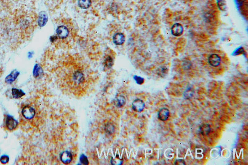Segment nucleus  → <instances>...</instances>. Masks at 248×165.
I'll use <instances>...</instances> for the list:
<instances>
[{"label": "nucleus", "instance_id": "obj_1", "mask_svg": "<svg viewBox=\"0 0 248 165\" xmlns=\"http://www.w3.org/2000/svg\"><path fill=\"white\" fill-rule=\"evenodd\" d=\"M35 114V110L29 106H25L22 111L23 116L27 120H31L33 118Z\"/></svg>", "mask_w": 248, "mask_h": 165}, {"label": "nucleus", "instance_id": "obj_2", "mask_svg": "<svg viewBox=\"0 0 248 165\" xmlns=\"http://www.w3.org/2000/svg\"><path fill=\"white\" fill-rule=\"evenodd\" d=\"M132 108L133 110L136 112H141L145 108V103L141 99H136L132 103Z\"/></svg>", "mask_w": 248, "mask_h": 165}, {"label": "nucleus", "instance_id": "obj_3", "mask_svg": "<svg viewBox=\"0 0 248 165\" xmlns=\"http://www.w3.org/2000/svg\"><path fill=\"white\" fill-rule=\"evenodd\" d=\"M6 125L8 130L12 131L17 128L18 123L11 116H7L6 119Z\"/></svg>", "mask_w": 248, "mask_h": 165}, {"label": "nucleus", "instance_id": "obj_4", "mask_svg": "<svg viewBox=\"0 0 248 165\" xmlns=\"http://www.w3.org/2000/svg\"><path fill=\"white\" fill-rule=\"evenodd\" d=\"M183 27L180 23H175L171 28V33L174 37H180L183 33Z\"/></svg>", "mask_w": 248, "mask_h": 165}, {"label": "nucleus", "instance_id": "obj_5", "mask_svg": "<svg viewBox=\"0 0 248 165\" xmlns=\"http://www.w3.org/2000/svg\"><path fill=\"white\" fill-rule=\"evenodd\" d=\"M208 63L213 67H217L221 63V58L217 54H212L208 58Z\"/></svg>", "mask_w": 248, "mask_h": 165}, {"label": "nucleus", "instance_id": "obj_6", "mask_svg": "<svg viewBox=\"0 0 248 165\" xmlns=\"http://www.w3.org/2000/svg\"><path fill=\"white\" fill-rule=\"evenodd\" d=\"M57 37L61 39L66 38L69 34V31L67 27L65 26H60L57 28L56 30Z\"/></svg>", "mask_w": 248, "mask_h": 165}, {"label": "nucleus", "instance_id": "obj_7", "mask_svg": "<svg viewBox=\"0 0 248 165\" xmlns=\"http://www.w3.org/2000/svg\"><path fill=\"white\" fill-rule=\"evenodd\" d=\"M60 159L64 164H70L72 160V155L70 151H64L61 154Z\"/></svg>", "mask_w": 248, "mask_h": 165}, {"label": "nucleus", "instance_id": "obj_8", "mask_svg": "<svg viewBox=\"0 0 248 165\" xmlns=\"http://www.w3.org/2000/svg\"><path fill=\"white\" fill-rule=\"evenodd\" d=\"M170 116V111L168 108H162L158 113V118L162 121H167Z\"/></svg>", "mask_w": 248, "mask_h": 165}, {"label": "nucleus", "instance_id": "obj_9", "mask_svg": "<svg viewBox=\"0 0 248 165\" xmlns=\"http://www.w3.org/2000/svg\"><path fill=\"white\" fill-rule=\"evenodd\" d=\"M113 40L114 43L116 45H121L125 42V37L123 33H118L114 35Z\"/></svg>", "mask_w": 248, "mask_h": 165}, {"label": "nucleus", "instance_id": "obj_10", "mask_svg": "<svg viewBox=\"0 0 248 165\" xmlns=\"http://www.w3.org/2000/svg\"><path fill=\"white\" fill-rule=\"evenodd\" d=\"M73 80L76 84H81L84 81V75L81 71H77L73 74Z\"/></svg>", "mask_w": 248, "mask_h": 165}, {"label": "nucleus", "instance_id": "obj_11", "mask_svg": "<svg viewBox=\"0 0 248 165\" xmlns=\"http://www.w3.org/2000/svg\"><path fill=\"white\" fill-rule=\"evenodd\" d=\"M48 21V16L46 13L42 11L39 13V15L38 24L40 27H43L45 25Z\"/></svg>", "mask_w": 248, "mask_h": 165}, {"label": "nucleus", "instance_id": "obj_12", "mask_svg": "<svg viewBox=\"0 0 248 165\" xmlns=\"http://www.w3.org/2000/svg\"><path fill=\"white\" fill-rule=\"evenodd\" d=\"M19 73L17 71L14 70L6 77V82L8 84H11L17 78Z\"/></svg>", "mask_w": 248, "mask_h": 165}, {"label": "nucleus", "instance_id": "obj_13", "mask_svg": "<svg viewBox=\"0 0 248 165\" xmlns=\"http://www.w3.org/2000/svg\"><path fill=\"white\" fill-rule=\"evenodd\" d=\"M199 131L201 134L203 136H206L210 133L211 127L208 124H202L199 128Z\"/></svg>", "mask_w": 248, "mask_h": 165}, {"label": "nucleus", "instance_id": "obj_14", "mask_svg": "<svg viewBox=\"0 0 248 165\" xmlns=\"http://www.w3.org/2000/svg\"><path fill=\"white\" fill-rule=\"evenodd\" d=\"M126 100L125 97L122 96H119L117 97L114 101V104H115V106L118 108L122 107V106H124L126 104Z\"/></svg>", "mask_w": 248, "mask_h": 165}, {"label": "nucleus", "instance_id": "obj_15", "mask_svg": "<svg viewBox=\"0 0 248 165\" xmlns=\"http://www.w3.org/2000/svg\"><path fill=\"white\" fill-rule=\"evenodd\" d=\"M12 94L14 98L18 99L25 95V93L22 90L13 88L12 89Z\"/></svg>", "mask_w": 248, "mask_h": 165}, {"label": "nucleus", "instance_id": "obj_16", "mask_svg": "<svg viewBox=\"0 0 248 165\" xmlns=\"http://www.w3.org/2000/svg\"><path fill=\"white\" fill-rule=\"evenodd\" d=\"M78 5L82 9H87L91 6V0H79Z\"/></svg>", "mask_w": 248, "mask_h": 165}, {"label": "nucleus", "instance_id": "obj_17", "mask_svg": "<svg viewBox=\"0 0 248 165\" xmlns=\"http://www.w3.org/2000/svg\"><path fill=\"white\" fill-rule=\"evenodd\" d=\"M33 74L35 78L39 77L43 74V70H42V68L38 64L34 66Z\"/></svg>", "mask_w": 248, "mask_h": 165}, {"label": "nucleus", "instance_id": "obj_18", "mask_svg": "<svg viewBox=\"0 0 248 165\" xmlns=\"http://www.w3.org/2000/svg\"><path fill=\"white\" fill-rule=\"evenodd\" d=\"M113 63H114V61H113V59L109 56H107L104 61V66L107 69H110L112 67Z\"/></svg>", "mask_w": 248, "mask_h": 165}, {"label": "nucleus", "instance_id": "obj_19", "mask_svg": "<svg viewBox=\"0 0 248 165\" xmlns=\"http://www.w3.org/2000/svg\"><path fill=\"white\" fill-rule=\"evenodd\" d=\"M194 90L191 89V88L187 89V90L184 93L185 97L187 99H190V98H191L192 96H193V95H194Z\"/></svg>", "mask_w": 248, "mask_h": 165}, {"label": "nucleus", "instance_id": "obj_20", "mask_svg": "<svg viewBox=\"0 0 248 165\" xmlns=\"http://www.w3.org/2000/svg\"><path fill=\"white\" fill-rule=\"evenodd\" d=\"M80 160L81 163H82V164H84V165H87L88 164L87 158L84 155H81Z\"/></svg>", "mask_w": 248, "mask_h": 165}, {"label": "nucleus", "instance_id": "obj_21", "mask_svg": "<svg viewBox=\"0 0 248 165\" xmlns=\"http://www.w3.org/2000/svg\"><path fill=\"white\" fill-rule=\"evenodd\" d=\"M9 158L7 155H2L1 158H0V161L2 164H6L8 163L9 161Z\"/></svg>", "mask_w": 248, "mask_h": 165}, {"label": "nucleus", "instance_id": "obj_22", "mask_svg": "<svg viewBox=\"0 0 248 165\" xmlns=\"http://www.w3.org/2000/svg\"><path fill=\"white\" fill-rule=\"evenodd\" d=\"M174 164L177 165H185V162L183 159H178L175 161Z\"/></svg>", "mask_w": 248, "mask_h": 165}]
</instances>
